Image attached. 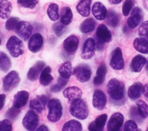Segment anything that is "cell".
<instances>
[{"label": "cell", "instance_id": "cell-22", "mask_svg": "<svg viewBox=\"0 0 148 131\" xmlns=\"http://www.w3.org/2000/svg\"><path fill=\"white\" fill-rule=\"evenodd\" d=\"M29 98V93L25 91H18L14 96L13 106L16 108H21L24 106Z\"/></svg>", "mask_w": 148, "mask_h": 131}, {"label": "cell", "instance_id": "cell-43", "mask_svg": "<svg viewBox=\"0 0 148 131\" xmlns=\"http://www.w3.org/2000/svg\"><path fill=\"white\" fill-rule=\"evenodd\" d=\"M134 5V0H125L122 7V12L124 16H127L130 14Z\"/></svg>", "mask_w": 148, "mask_h": 131}, {"label": "cell", "instance_id": "cell-23", "mask_svg": "<svg viewBox=\"0 0 148 131\" xmlns=\"http://www.w3.org/2000/svg\"><path fill=\"white\" fill-rule=\"evenodd\" d=\"M147 63L145 57L141 55H137L134 57L131 61L130 68L133 72L138 73L141 71L144 65Z\"/></svg>", "mask_w": 148, "mask_h": 131}, {"label": "cell", "instance_id": "cell-3", "mask_svg": "<svg viewBox=\"0 0 148 131\" xmlns=\"http://www.w3.org/2000/svg\"><path fill=\"white\" fill-rule=\"evenodd\" d=\"M49 112L47 119L52 122H58L62 114V107L60 101L56 98L51 99L48 103Z\"/></svg>", "mask_w": 148, "mask_h": 131}, {"label": "cell", "instance_id": "cell-16", "mask_svg": "<svg viewBox=\"0 0 148 131\" xmlns=\"http://www.w3.org/2000/svg\"><path fill=\"white\" fill-rule=\"evenodd\" d=\"M97 40L103 43H108L111 41L112 34L106 26L104 24H100L96 31Z\"/></svg>", "mask_w": 148, "mask_h": 131}, {"label": "cell", "instance_id": "cell-55", "mask_svg": "<svg viewBox=\"0 0 148 131\" xmlns=\"http://www.w3.org/2000/svg\"><path fill=\"white\" fill-rule=\"evenodd\" d=\"M146 131H148V128H147V129H146Z\"/></svg>", "mask_w": 148, "mask_h": 131}, {"label": "cell", "instance_id": "cell-48", "mask_svg": "<svg viewBox=\"0 0 148 131\" xmlns=\"http://www.w3.org/2000/svg\"><path fill=\"white\" fill-rule=\"evenodd\" d=\"M142 93L145 99L148 101V83L146 84L142 88Z\"/></svg>", "mask_w": 148, "mask_h": 131}, {"label": "cell", "instance_id": "cell-52", "mask_svg": "<svg viewBox=\"0 0 148 131\" xmlns=\"http://www.w3.org/2000/svg\"><path fill=\"white\" fill-rule=\"evenodd\" d=\"M146 71H147V73H148V61H147V63H146Z\"/></svg>", "mask_w": 148, "mask_h": 131}, {"label": "cell", "instance_id": "cell-26", "mask_svg": "<svg viewBox=\"0 0 148 131\" xmlns=\"http://www.w3.org/2000/svg\"><path fill=\"white\" fill-rule=\"evenodd\" d=\"M58 73L60 77L65 79H68L74 74V69H73L72 64L69 61H66L61 64L59 68Z\"/></svg>", "mask_w": 148, "mask_h": 131}, {"label": "cell", "instance_id": "cell-9", "mask_svg": "<svg viewBox=\"0 0 148 131\" xmlns=\"http://www.w3.org/2000/svg\"><path fill=\"white\" fill-rule=\"evenodd\" d=\"M124 117L120 113H115L110 117L107 125L108 131H121Z\"/></svg>", "mask_w": 148, "mask_h": 131}, {"label": "cell", "instance_id": "cell-12", "mask_svg": "<svg viewBox=\"0 0 148 131\" xmlns=\"http://www.w3.org/2000/svg\"><path fill=\"white\" fill-rule=\"evenodd\" d=\"M95 42L91 38L87 39L83 45L81 57L83 59H89L91 58L95 54Z\"/></svg>", "mask_w": 148, "mask_h": 131}, {"label": "cell", "instance_id": "cell-17", "mask_svg": "<svg viewBox=\"0 0 148 131\" xmlns=\"http://www.w3.org/2000/svg\"><path fill=\"white\" fill-rule=\"evenodd\" d=\"M108 115L103 114L97 117L95 119L88 125V129L89 131H103Z\"/></svg>", "mask_w": 148, "mask_h": 131}, {"label": "cell", "instance_id": "cell-30", "mask_svg": "<svg viewBox=\"0 0 148 131\" xmlns=\"http://www.w3.org/2000/svg\"><path fill=\"white\" fill-rule=\"evenodd\" d=\"M51 71V69L49 66H46L43 69L39 77V82L40 84L43 86H47L53 80V77L50 74Z\"/></svg>", "mask_w": 148, "mask_h": 131}, {"label": "cell", "instance_id": "cell-40", "mask_svg": "<svg viewBox=\"0 0 148 131\" xmlns=\"http://www.w3.org/2000/svg\"><path fill=\"white\" fill-rule=\"evenodd\" d=\"M17 3L21 7L34 9L38 4L39 0H17Z\"/></svg>", "mask_w": 148, "mask_h": 131}, {"label": "cell", "instance_id": "cell-53", "mask_svg": "<svg viewBox=\"0 0 148 131\" xmlns=\"http://www.w3.org/2000/svg\"><path fill=\"white\" fill-rule=\"evenodd\" d=\"M135 131H142L140 129H137L136 130H135Z\"/></svg>", "mask_w": 148, "mask_h": 131}, {"label": "cell", "instance_id": "cell-42", "mask_svg": "<svg viewBox=\"0 0 148 131\" xmlns=\"http://www.w3.org/2000/svg\"><path fill=\"white\" fill-rule=\"evenodd\" d=\"M53 30L55 34L60 37L62 36L66 31L65 26L61 23H56L53 25Z\"/></svg>", "mask_w": 148, "mask_h": 131}, {"label": "cell", "instance_id": "cell-45", "mask_svg": "<svg viewBox=\"0 0 148 131\" xmlns=\"http://www.w3.org/2000/svg\"><path fill=\"white\" fill-rule=\"evenodd\" d=\"M12 125L11 122L8 119H5L0 121V131H12Z\"/></svg>", "mask_w": 148, "mask_h": 131}, {"label": "cell", "instance_id": "cell-47", "mask_svg": "<svg viewBox=\"0 0 148 131\" xmlns=\"http://www.w3.org/2000/svg\"><path fill=\"white\" fill-rule=\"evenodd\" d=\"M138 129L136 122L133 120L126 121L124 127V131H135Z\"/></svg>", "mask_w": 148, "mask_h": 131}, {"label": "cell", "instance_id": "cell-15", "mask_svg": "<svg viewBox=\"0 0 148 131\" xmlns=\"http://www.w3.org/2000/svg\"><path fill=\"white\" fill-rule=\"evenodd\" d=\"M47 100V96L45 95H37L30 101L29 107L38 113H41L45 108Z\"/></svg>", "mask_w": 148, "mask_h": 131}, {"label": "cell", "instance_id": "cell-2", "mask_svg": "<svg viewBox=\"0 0 148 131\" xmlns=\"http://www.w3.org/2000/svg\"><path fill=\"white\" fill-rule=\"evenodd\" d=\"M69 112L72 116L81 120L86 119L88 115V110L86 103L81 98L71 102Z\"/></svg>", "mask_w": 148, "mask_h": 131}, {"label": "cell", "instance_id": "cell-49", "mask_svg": "<svg viewBox=\"0 0 148 131\" xmlns=\"http://www.w3.org/2000/svg\"><path fill=\"white\" fill-rule=\"evenodd\" d=\"M6 95L5 94H0V110L5 105Z\"/></svg>", "mask_w": 148, "mask_h": 131}, {"label": "cell", "instance_id": "cell-4", "mask_svg": "<svg viewBox=\"0 0 148 131\" xmlns=\"http://www.w3.org/2000/svg\"><path fill=\"white\" fill-rule=\"evenodd\" d=\"M6 46L13 57H18L24 53V46L23 42L17 36H10L6 43Z\"/></svg>", "mask_w": 148, "mask_h": 131}, {"label": "cell", "instance_id": "cell-18", "mask_svg": "<svg viewBox=\"0 0 148 131\" xmlns=\"http://www.w3.org/2000/svg\"><path fill=\"white\" fill-rule=\"evenodd\" d=\"M79 39L75 35H71L66 38L63 42L64 50L68 53H74L77 49L79 46Z\"/></svg>", "mask_w": 148, "mask_h": 131}, {"label": "cell", "instance_id": "cell-13", "mask_svg": "<svg viewBox=\"0 0 148 131\" xmlns=\"http://www.w3.org/2000/svg\"><path fill=\"white\" fill-rule=\"evenodd\" d=\"M106 96L102 91L97 89L94 91L92 97V105L94 108L102 110L106 104Z\"/></svg>", "mask_w": 148, "mask_h": 131}, {"label": "cell", "instance_id": "cell-14", "mask_svg": "<svg viewBox=\"0 0 148 131\" xmlns=\"http://www.w3.org/2000/svg\"><path fill=\"white\" fill-rule=\"evenodd\" d=\"M43 44V36L39 33L34 34L28 42V48L32 53L38 52Z\"/></svg>", "mask_w": 148, "mask_h": 131}, {"label": "cell", "instance_id": "cell-41", "mask_svg": "<svg viewBox=\"0 0 148 131\" xmlns=\"http://www.w3.org/2000/svg\"><path fill=\"white\" fill-rule=\"evenodd\" d=\"M18 22V18L15 17H11L7 20L5 23V28L8 31L16 29Z\"/></svg>", "mask_w": 148, "mask_h": 131}, {"label": "cell", "instance_id": "cell-1", "mask_svg": "<svg viewBox=\"0 0 148 131\" xmlns=\"http://www.w3.org/2000/svg\"><path fill=\"white\" fill-rule=\"evenodd\" d=\"M107 92L110 101L116 105H121L125 102V91L124 83L116 78L109 80L107 84Z\"/></svg>", "mask_w": 148, "mask_h": 131}, {"label": "cell", "instance_id": "cell-21", "mask_svg": "<svg viewBox=\"0 0 148 131\" xmlns=\"http://www.w3.org/2000/svg\"><path fill=\"white\" fill-rule=\"evenodd\" d=\"M63 95L65 98L68 99L69 102H72L76 99L81 98L82 92L77 87L72 86L65 89L63 91Z\"/></svg>", "mask_w": 148, "mask_h": 131}, {"label": "cell", "instance_id": "cell-31", "mask_svg": "<svg viewBox=\"0 0 148 131\" xmlns=\"http://www.w3.org/2000/svg\"><path fill=\"white\" fill-rule=\"evenodd\" d=\"M96 22L92 18H88L84 20L80 25V30L83 33H88L92 32L95 27Z\"/></svg>", "mask_w": 148, "mask_h": 131}, {"label": "cell", "instance_id": "cell-11", "mask_svg": "<svg viewBox=\"0 0 148 131\" xmlns=\"http://www.w3.org/2000/svg\"><path fill=\"white\" fill-rule=\"evenodd\" d=\"M143 14L142 9L139 7L134 8L131 13V16L127 20V24L130 28L134 29L142 21Z\"/></svg>", "mask_w": 148, "mask_h": 131}, {"label": "cell", "instance_id": "cell-27", "mask_svg": "<svg viewBox=\"0 0 148 131\" xmlns=\"http://www.w3.org/2000/svg\"><path fill=\"white\" fill-rule=\"evenodd\" d=\"M107 73V68L105 63H101L98 68L96 72V76L94 77L93 83L95 85H101L105 81Z\"/></svg>", "mask_w": 148, "mask_h": 131}, {"label": "cell", "instance_id": "cell-25", "mask_svg": "<svg viewBox=\"0 0 148 131\" xmlns=\"http://www.w3.org/2000/svg\"><path fill=\"white\" fill-rule=\"evenodd\" d=\"M92 0H80L76 5L77 12L83 17H87L90 13V6Z\"/></svg>", "mask_w": 148, "mask_h": 131}, {"label": "cell", "instance_id": "cell-6", "mask_svg": "<svg viewBox=\"0 0 148 131\" xmlns=\"http://www.w3.org/2000/svg\"><path fill=\"white\" fill-rule=\"evenodd\" d=\"M78 81L81 83L88 81L91 76V70L90 67L87 64H80L74 68L73 74Z\"/></svg>", "mask_w": 148, "mask_h": 131}, {"label": "cell", "instance_id": "cell-33", "mask_svg": "<svg viewBox=\"0 0 148 131\" xmlns=\"http://www.w3.org/2000/svg\"><path fill=\"white\" fill-rule=\"evenodd\" d=\"M73 13L69 7H64L61 11L60 23L64 25L69 24L72 21Z\"/></svg>", "mask_w": 148, "mask_h": 131}, {"label": "cell", "instance_id": "cell-50", "mask_svg": "<svg viewBox=\"0 0 148 131\" xmlns=\"http://www.w3.org/2000/svg\"><path fill=\"white\" fill-rule=\"evenodd\" d=\"M36 131H49V129L45 125H42L36 129Z\"/></svg>", "mask_w": 148, "mask_h": 131}, {"label": "cell", "instance_id": "cell-54", "mask_svg": "<svg viewBox=\"0 0 148 131\" xmlns=\"http://www.w3.org/2000/svg\"><path fill=\"white\" fill-rule=\"evenodd\" d=\"M1 39H0V45H1Z\"/></svg>", "mask_w": 148, "mask_h": 131}, {"label": "cell", "instance_id": "cell-51", "mask_svg": "<svg viewBox=\"0 0 148 131\" xmlns=\"http://www.w3.org/2000/svg\"><path fill=\"white\" fill-rule=\"evenodd\" d=\"M110 3L112 4H114V5H116V4H118L119 3H120L122 0H108Z\"/></svg>", "mask_w": 148, "mask_h": 131}, {"label": "cell", "instance_id": "cell-20", "mask_svg": "<svg viewBox=\"0 0 148 131\" xmlns=\"http://www.w3.org/2000/svg\"><path fill=\"white\" fill-rule=\"evenodd\" d=\"M92 13L94 17L98 20L105 19L108 10L106 7L100 2H96L94 3L92 8Z\"/></svg>", "mask_w": 148, "mask_h": 131}, {"label": "cell", "instance_id": "cell-10", "mask_svg": "<svg viewBox=\"0 0 148 131\" xmlns=\"http://www.w3.org/2000/svg\"><path fill=\"white\" fill-rule=\"evenodd\" d=\"M32 25L27 21H19L16 28V33L24 40H28L32 32Z\"/></svg>", "mask_w": 148, "mask_h": 131}, {"label": "cell", "instance_id": "cell-8", "mask_svg": "<svg viewBox=\"0 0 148 131\" xmlns=\"http://www.w3.org/2000/svg\"><path fill=\"white\" fill-rule=\"evenodd\" d=\"M38 116L32 110L28 111L23 119V125L28 131H34L38 125Z\"/></svg>", "mask_w": 148, "mask_h": 131}, {"label": "cell", "instance_id": "cell-5", "mask_svg": "<svg viewBox=\"0 0 148 131\" xmlns=\"http://www.w3.org/2000/svg\"><path fill=\"white\" fill-rule=\"evenodd\" d=\"M20 81L18 72L15 70L10 72L3 79V89L5 92H9L14 89Z\"/></svg>", "mask_w": 148, "mask_h": 131}, {"label": "cell", "instance_id": "cell-39", "mask_svg": "<svg viewBox=\"0 0 148 131\" xmlns=\"http://www.w3.org/2000/svg\"><path fill=\"white\" fill-rule=\"evenodd\" d=\"M130 116L133 121L138 123H141L143 122V119L140 116L137 106H133L131 107L130 110Z\"/></svg>", "mask_w": 148, "mask_h": 131}, {"label": "cell", "instance_id": "cell-35", "mask_svg": "<svg viewBox=\"0 0 148 131\" xmlns=\"http://www.w3.org/2000/svg\"><path fill=\"white\" fill-rule=\"evenodd\" d=\"M12 63L9 57L3 52L0 51V70L6 72L11 68Z\"/></svg>", "mask_w": 148, "mask_h": 131}, {"label": "cell", "instance_id": "cell-7", "mask_svg": "<svg viewBox=\"0 0 148 131\" xmlns=\"http://www.w3.org/2000/svg\"><path fill=\"white\" fill-rule=\"evenodd\" d=\"M110 66L114 70H122L124 67V61L120 48H116L111 53Z\"/></svg>", "mask_w": 148, "mask_h": 131}, {"label": "cell", "instance_id": "cell-32", "mask_svg": "<svg viewBox=\"0 0 148 131\" xmlns=\"http://www.w3.org/2000/svg\"><path fill=\"white\" fill-rule=\"evenodd\" d=\"M106 24L113 28H115L119 24L120 18L119 14L113 9H109L106 17Z\"/></svg>", "mask_w": 148, "mask_h": 131}, {"label": "cell", "instance_id": "cell-34", "mask_svg": "<svg viewBox=\"0 0 148 131\" xmlns=\"http://www.w3.org/2000/svg\"><path fill=\"white\" fill-rule=\"evenodd\" d=\"M82 125L77 121L71 119L66 122L62 128V131H82Z\"/></svg>", "mask_w": 148, "mask_h": 131}, {"label": "cell", "instance_id": "cell-36", "mask_svg": "<svg viewBox=\"0 0 148 131\" xmlns=\"http://www.w3.org/2000/svg\"><path fill=\"white\" fill-rule=\"evenodd\" d=\"M47 13L49 18L51 21H57L59 18L58 6L54 3H50L47 8Z\"/></svg>", "mask_w": 148, "mask_h": 131}, {"label": "cell", "instance_id": "cell-44", "mask_svg": "<svg viewBox=\"0 0 148 131\" xmlns=\"http://www.w3.org/2000/svg\"><path fill=\"white\" fill-rule=\"evenodd\" d=\"M20 109L13 106L8 109L6 113V117L10 119L14 120L20 113Z\"/></svg>", "mask_w": 148, "mask_h": 131}, {"label": "cell", "instance_id": "cell-19", "mask_svg": "<svg viewBox=\"0 0 148 131\" xmlns=\"http://www.w3.org/2000/svg\"><path fill=\"white\" fill-rule=\"evenodd\" d=\"M45 63L43 61H39L32 66L28 70L27 73V78L30 81H35L39 77V74L43 70Z\"/></svg>", "mask_w": 148, "mask_h": 131}, {"label": "cell", "instance_id": "cell-38", "mask_svg": "<svg viewBox=\"0 0 148 131\" xmlns=\"http://www.w3.org/2000/svg\"><path fill=\"white\" fill-rule=\"evenodd\" d=\"M68 80V79H65L61 77H60L58 78L57 83L54 84L50 88V91L51 92H57L60 91L67 84Z\"/></svg>", "mask_w": 148, "mask_h": 131}, {"label": "cell", "instance_id": "cell-46", "mask_svg": "<svg viewBox=\"0 0 148 131\" xmlns=\"http://www.w3.org/2000/svg\"><path fill=\"white\" fill-rule=\"evenodd\" d=\"M138 35L140 37L148 35V21L143 22L138 28Z\"/></svg>", "mask_w": 148, "mask_h": 131}, {"label": "cell", "instance_id": "cell-28", "mask_svg": "<svg viewBox=\"0 0 148 131\" xmlns=\"http://www.w3.org/2000/svg\"><path fill=\"white\" fill-rule=\"evenodd\" d=\"M134 48L143 54H148V40L143 38H136L133 42Z\"/></svg>", "mask_w": 148, "mask_h": 131}, {"label": "cell", "instance_id": "cell-29", "mask_svg": "<svg viewBox=\"0 0 148 131\" xmlns=\"http://www.w3.org/2000/svg\"><path fill=\"white\" fill-rule=\"evenodd\" d=\"M12 10V5L8 0L0 1V17L3 19L8 18Z\"/></svg>", "mask_w": 148, "mask_h": 131}, {"label": "cell", "instance_id": "cell-37", "mask_svg": "<svg viewBox=\"0 0 148 131\" xmlns=\"http://www.w3.org/2000/svg\"><path fill=\"white\" fill-rule=\"evenodd\" d=\"M136 106L138 111L143 119H145L148 117V105L146 102L142 100L136 102Z\"/></svg>", "mask_w": 148, "mask_h": 131}, {"label": "cell", "instance_id": "cell-24", "mask_svg": "<svg viewBox=\"0 0 148 131\" xmlns=\"http://www.w3.org/2000/svg\"><path fill=\"white\" fill-rule=\"evenodd\" d=\"M143 85L140 82H136L131 85L128 90V96L132 100L139 99L141 96Z\"/></svg>", "mask_w": 148, "mask_h": 131}]
</instances>
